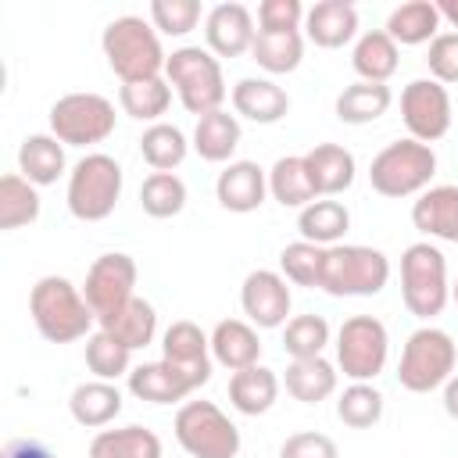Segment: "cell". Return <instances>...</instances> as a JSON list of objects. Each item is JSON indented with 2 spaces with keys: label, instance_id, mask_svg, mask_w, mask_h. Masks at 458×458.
I'll list each match as a JSON object with an SVG mask.
<instances>
[{
  "label": "cell",
  "instance_id": "13",
  "mask_svg": "<svg viewBox=\"0 0 458 458\" xmlns=\"http://www.w3.org/2000/svg\"><path fill=\"white\" fill-rule=\"evenodd\" d=\"M136 261L122 250H111V254H100L89 272H86V286H82V297L86 304L93 308L97 318H107L114 315L118 308H125L132 297H136Z\"/></svg>",
  "mask_w": 458,
  "mask_h": 458
},
{
  "label": "cell",
  "instance_id": "52",
  "mask_svg": "<svg viewBox=\"0 0 458 458\" xmlns=\"http://www.w3.org/2000/svg\"><path fill=\"white\" fill-rule=\"evenodd\" d=\"M451 301L458 304V279H454V286H451Z\"/></svg>",
  "mask_w": 458,
  "mask_h": 458
},
{
  "label": "cell",
  "instance_id": "33",
  "mask_svg": "<svg viewBox=\"0 0 458 458\" xmlns=\"http://www.w3.org/2000/svg\"><path fill=\"white\" fill-rule=\"evenodd\" d=\"M97 329H107L114 340H122L129 351H140L147 344H154L157 336V311L150 301L132 297L125 308H118L107 318H97Z\"/></svg>",
  "mask_w": 458,
  "mask_h": 458
},
{
  "label": "cell",
  "instance_id": "11",
  "mask_svg": "<svg viewBox=\"0 0 458 458\" xmlns=\"http://www.w3.org/2000/svg\"><path fill=\"white\" fill-rule=\"evenodd\" d=\"M114 132V104L100 93H64L50 104V136L64 147H93Z\"/></svg>",
  "mask_w": 458,
  "mask_h": 458
},
{
  "label": "cell",
  "instance_id": "10",
  "mask_svg": "<svg viewBox=\"0 0 458 458\" xmlns=\"http://www.w3.org/2000/svg\"><path fill=\"white\" fill-rule=\"evenodd\" d=\"M390 358L386 326L376 315H351L336 329V369L351 383H372Z\"/></svg>",
  "mask_w": 458,
  "mask_h": 458
},
{
  "label": "cell",
  "instance_id": "48",
  "mask_svg": "<svg viewBox=\"0 0 458 458\" xmlns=\"http://www.w3.org/2000/svg\"><path fill=\"white\" fill-rule=\"evenodd\" d=\"M279 458H340V451H336L333 437L304 429V433H290L279 444Z\"/></svg>",
  "mask_w": 458,
  "mask_h": 458
},
{
  "label": "cell",
  "instance_id": "27",
  "mask_svg": "<svg viewBox=\"0 0 458 458\" xmlns=\"http://www.w3.org/2000/svg\"><path fill=\"white\" fill-rule=\"evenodd\" d=\"M240 136H243V132H240V118L229 114L225 107H218V111H208V114L197 118L190 147H193L204 161L222 165V161H229V157L236 154Z\"/></svg>",
  "mask_w": 458,
  "mask_h": 458
},
{
  "label": "cell",
  "instance_id": "46",
  "mask_svg": "<svg viewBox=\"0 0 458 458\" xmlns=\"http://www.w3.org/2000/svg\"><path fill=\"white\" fill-rule=\"evenodd\" d=\"M301 0H261L258 7V32H301L304 25Z\"/></svg>",
  "mask_w": 458,
  "mask_h": 458
},
{
  "label": "cell",
  "instance_id": "26",
  "mask_svg": "<svg viewBox=\"0 0 458 458\" xmlns=\"http://www.w3.org/2000/svg\"><path fill=\"white\" fill-rule=\"evenodd\" d=\"M68 161H64V143L50 132H32L21 140L18 147V172L32 182V186H50L64 175Z\"/></svg>",
  "mask_w": 458,
  "mask_h": 458
},
{
  "label": "cell",
  "instance_id": "17",
  "mask_svg": "<svg viewBox=\"0 0 458 458\" xmlns=\"http://www.w3.org/2000/svg\"><path fill=\"white\" fill-rule=\"evenodd\" d=\"M215 197L225 211L250 215L268 197V172L258 161H229L215 179Z\"/></svg>",
  "mask_w": 458,
  "mask_h": 458
},
{
  "label": "cell",
  "instance_id": "31",
  "mask_svg": "<svg viewBox=\"0 0 458 458\" xmlns=\"http://www.w3.org/2000/svg\"><path fill=\"white\" fill-rule=\"evenodd\" d=\"M297 229H301V240H308V243L336 247L344 240V233L351 229V211L333 197H318L297 211Z\"/></svg>",
  "mask_w": 458,
  "mask_h": 458
},
{
  "label": "cell",
  "instance_id": "35",
  "mask_svg": "<svg viewBox=\"0 0 458 458\" xmlns=\"http://www.w3.org/2000/svg\"><path fill=\"white\" fill-rule=\"evenodd\" d=\"M394 104V93L386 82H351L340 89L336 97V118L347 125H369L376 118H383Z\"/></svg>",
  "mask_w": 458,
  "mask_h": 458
},
{
  "label": "cell",
  "instance_id": "43",
  "mask_svg": "<svg viewBox=\"0 0 458 458\" xmlns=\"http://www.w3.org/2000/svg\"><path fill=\"white\" fill-rule=\"evenodd\" d=\"M322 261H326V247L308 243V240L286 243L279 250V272L293 286H318L322 283Z\"/></svg>",
  "mask_w": 458,
  "mask_h": 458
},
{
  "label": "cell",
  "instance_id": "12",
  "mask_svg": "<svg viewBox=\"0 0 458 458\" xmlns=\"http://www.w3.org/2000/svg\"><path fill=\"white\" fill-rule=\"evenodd\" d=\"M401 118L411 140L437 143L451 129V93L437 79H411L401 89Z\"/></svg>",
  "mask_w": 458,
  "mask_h": 458
},
{
  "label": "cell",
  "instance_id": "23",
  "mask_svg": "<svg viewBox=\"0 0 458 458\" xmlns=\"http://www.w3.org/2000/svg\"><path fill=\"white\" fill-rule=\"evenodd\" d=\"M304 165L311 172V182L318 190V197H340L344 190H351L354 182V154L340 143H315L308 154H304Z\"/></svg>",
  "mask_w": 458,
  "mask_h": 458
},
{
  "label": "cell",
  "instance_id": "20",
  "mask_svg": "<svg viewBox=\"0 0 458 458\" xmlns=\"http://www.w3.org/2000/svg\"><path fill=\"white\" fill-rule=\"evenodd\" d=\"M304 36L322 50H336V47L351 43L358 36L354 4H347V0H318L304 14Z\"/></svg>",
  "mask_w": 458,
  "mask_h": 458
},
{
  "label": "cell",
  "instance_id": "21",
  "mask_svg": "<svg viewBox=\"0 0 458 458\" xmlns=\"http://www.w3.org/2000/svg\"><path fill=\"white\" fill-rule=\"evenodd\" d=\"M211 358L218 365H225L229 372H240V369H250V365H261V336H258V326H250L247 318H222L215 329H211Z\"/></svg>",
  "mask_w": 458,
  "mask_h": 458
},
{
  "label": "cell",
  "instance_id": "15",
  "mask_svg": "<svg viewBox=\"0 0 458 458\" xmlns=\"http://www.w3.org/2000/svg\"><path fill=\"white\" fill-rule=\"evenodd\" d=\"M161 358L179 369L197 390L211 379V336L190 318H179L161 333Z\"/></svg>",
  "mask_w": 458,
  "mask_h": 458
},
{
  "label": "cell",
  "instance_id": "37",
  "mask_svg": "<svg viewBox=\"0 0 458 458\" xmlns=\"http://www.w3.org/2000/svg\"><path fill=\"white\" fill-rule=\"evenodd\" d=\"M168 104H172V86H168L165 75L140 79V82H122V89H118V107L136 122H150V125L161 122Z\"/></svg>",
  "mask_w": 458,
  "mask_h": 458
},
{
  "label": "cell",
  "instance_id": "2",
  "mask_svg": "<svg viewBox=\"0 0 458 458\" xmlns=\"http://www.w3.org/2000/svg\"><path fill=\"white\" fill-rule=\"evenodd\" d=\"M100 47H104V57H107V68L122 79V82H140V79H157L165 75V47H161V32L140 18V14H122V18H111L104 25V36H100Z\"/></svg>",
  "mask_w": 458,
  "mask_h": 458
},
{
  "label": "cell",
  "instance_id": "39",
  "mask_svg": "<svg viewBox=\"0 0 458 458\" xmlns=\"http://www.w3.org/2000/svg\"><path fill=\"white\" fill-rule=\"evenodd\" d=\"M250 57L268 75H286L304 57V36L301 32H258L254 47H250Z\"/></svg>",
  "mask_w": 458,
  "mask_h": 458
},
{
  "label": "cell",
  "instance_id": "28",
  "mask_svg": "<svg viewBox=\"0 0 458 458\" xmlns=\"http://www.w3.org/2000/svg\"><path fill=\"white\" fill-rule=\"evenodd\" d=\"M336 365L326 358H293L286 365V394L301 404H322L326 397L336 394Z\"/></svg>",
  "mask_w": 458,
  "mask_h": 458
},
{
  "label": "cell",
  "instance_id": "44",
  "mask_svg": "<svg viewBox=\"0 0 458 458\" xmlns=\"http://www.w3.org/2000/svg\"><path fill=\"white\" fill-rule=\"evenodd\" d=\"M329 344V322L322 315H293L283 329V351L290 358H322Z\"/></svg>",
  "mask_w": 458,
  "mask_h": 458
},
{
  "label": "cell",
  "instance_id": "14",
  "mask_svg": "<svg viewBox=\"0 0 458 458\" xmlns=\"http://www.w3.org/2000/svg\"><path fill=\"white\" fill-rule=\"evenodd\" d=\"M240 308L247 315L250 326L258 329H279L286 326L290 318V308H293V293L283 279V272H272V268H254L247 272L243 286H240Z\"/></svg>",
  "mask_w": 458,
  "mask_h": 458
},
{
  "label": "cell",
  "instance_id": "7",
  "mask_svg": "<svg viewBox=\"0 0 458 458\" xmlns=\"http://www.w3.org/2000/svg\"><path fill=\"white\" fill-rule=\"evenodd\" d=\"M122 197V165L111 154H86L68 172V211L79 222H104Z\"/></svg>",
  "mask_w": 458,
  "mask_h": 458
},
{
  "label": "cell",
  "instance_id": "29",
  "mask_svg": "<svg viewBox=\"0 0 458 458\" xmlns=\"http://www.w3.org/2000/svg\"><path fill=\"white\" fill-rule=\"evenodd\" d=\"M401 64V47L383 32V29H369L358 36L354 50H351V68L358 72L361 82H386Z\"/></svg>",
  "mask_w": 458,
  "mask_h": 458
},
{
  "label": "cell",
  "instance_id": "18",
  "mask_svg": "<svg viewBox=\"0 0 458 458\" xmlns=\"http://www.w3.org/2000/svg\"><path fill=\"white\" fill-rule=\"evenodd\" d=\"M411 225L429 240L458 243V186L440 182L422 190L411 204Z\"/></svg>",
  "mask_w": 458,
  "mask_h": 458
},
{
  "label": "cell",
  "instance_id": "38",
  "mask_svg": "<svg viewBox=\"0 0 458 458\" xmlns=\"http://www.w3.org/2000/svg\"><path fill=\"white\" fill-rule=\"evenodd\" d=\"M140 154L143 161L154 168V172H172L186 161L190 154V143H186V132L179 125H168V122H154L143 129L140 136Z\"/></svg>",
  "mask_w": 458,
  "mask_h": 458
},
{
  "label": "cell",
  "instance_id": "51",
  "mask_svg": "<svg viewBox=\"0 0 458 458\" xmlns=\"http://www.w3.org/2000/svg\"><path fill=\"white\" fill-rule=\"evenodd\" d=\"M437 11H440V21H447L451 29H458V0H440Z\"/></svg>",
  "mask_w": 458,
  "mask_h": 458
},
{
  "label": "cell",
  "instance_id": "34",
  "mask_svg": "<svg viewBox=\"0 0 458 458\" xmlns=\"http://www.w3.org/2000/svg\"><path fill=\"white\" fill-rule=\"evenodd\" d=\"M86 458H161V437L147 426L100 429L89 440Z\"/></svg>",
  "mask_w": 458,
  "mask_h": 458
},
{
  "label": "cell",
  "instance_id": "40",
  "mask_svg": "<svg viewBox=\"0 0 458 458\" xmlns=\"http://www.w3.org/2000/svg\"><path fill=\"white\" fill-rule=\"evenodd\" d=\"M86 365H89V372L97 379L114 383L118 376L132 372V351L122 340H114L107 329H93L86 336Z\"/></svg>",
  "mask_w": 458,
  "mask_h": 458
},
{
  "label": "cell",
  "instance_id": "24",
  "mask_svg": "<svg viewBox=\"0 0 458 458\" xmlns=\"http://www.w3.org/2000/svg\"><path fill=\"white\" fill-rule=\"evenodd\" d=\"M383 32L397 43V47H419V43H433L440 36V11L433 0H408L397 4L386 14Z\"/></svg>",
  "mask_w": 458,
  "mask_h": 458
},
{
  "label": "cell",
  "instance_id": "25",
  "mask_svg": "<svg viewBox=\"0 0 458 458\" xmlns=\"http://www.w3.org/2000/svg\"><path fill=\"white\" fill-rule=\"evenodd\" d=\"M68 411L79 426L86 429H104L118 419L122 411V390L107 379H89V383H79L68 397Z\"/></svg>",
  "mask_w": 458,
  "mask_h": 458
},
{
  "label": "cell",
  "instance_id": "1",
  "mask_svg": "<svg viewBox=\"0 0 458 458\" xmlns=\"http://www.w3.org/2000/svg\"><path fill=\"white\" fill-rule=\"evenodd\" d=\"M29 315L36 333L47 344H75L93 333V308L86 304L82 290L64 276H43L29 290Z\"/></svg>",
  "mask_w": 458,
  "mask_h": 458
},
{
  "label": "cell",
  "instance_id": "3",
  "mask_svg": "<svg viewBox=\"0 0 458 458\" xmlns=\"http://www.w3.org/2000/svg\"><path fill=\"white\" fill-rule=\"evenodd\" d=\"M165 79L175 89L179 104L190 114H208L218 111L229 97L225 89V75H222V61L208 50V47H179L168 54L165 61Z\"/></svg>",
  "mask_w": 458,
  "mask_h": 458
},
{
  "label": "cell",
  "instance_id": "9",
  "mask_svg": "<svg viewBox=\"0 0 458 458\" xmlns=\"http://www.w3.org/2000/svg\"><path fill=\"white\" fill-rule=\"evenodd\" d=\"M172 433L190 458H236L240 429L215 401H182Z\"/></svg>",
  "mask_w": 458,
  "mask_h": 458
},
{
  "label": "cell",
  "instance_id": "45",
  "mask_svg": "<svg viewBox=\"0 0 458 458\" xmlns=\"http://www.w3.org/2000/svg\"><path fill=\"white\" fill-rule=\"evenodd\" d=\"M204 7L200 0H154L150 4V25L161 32V36H190L200 21Z\"/></svg>",
  "mask_w": 458,
  "mask_h": 458
},
{
  "label": "cell",
  "instance_id": "30",
  "mask_svg": "<svg viewBox=\"0 0 458 458\" xmlns=\"http://www.w3.org/2000/svg\"><path fill=\"white\" fill-rule=\"evenodd\" d=\"M279 397V376L265 365H250L229 376V404L240 415H265Z\"/></svg>",
  "mask_w": 458,
  "mask_h": 458
},
{
  "label": "cell",
  "instance_id": "50",
  "mask_svg": "<svg viewBox=\"0 0 458 458\" xmlns=\"http://www.w3.org/2000/svg\"><path fill=\"white\" fill-rule=\"evenodd\" d=\"M444 411L458 422V376H451V379L444 383Z\"/></svg>",
  "mask_w": 458,
  "mask_h": 458
},
{
  "label": "cell",
  "instance_id": "47",
  "mask_svg": "<svg viewBox=\"0 0 458 458\" xmlns=\"http://www.w3.org/2000/svg\"><path fill=\"white\" fill-rule=\"evenodd\" d=\"M426 64H429V79H437L440 86H454L458 82V32H440L426 50Z\"/></svg>",
  "mask_w": 458,
  "mask_h": 458
},
{
  "label": "cell",
  "instance_id": "49",
  "mask_svg": "<svg viewBox=\"0 0 458 458\" xmlns=\"http://www.w3.org/2000/svg\"><path fill=\"white\" fill-rule=\"evenodd\" d=\"M4 458H57L47 444H39V440H29V437H18V440H11L7 447H4Z\"/></svg>",
  "mask_w": 458,
  "mask_h": 458
},
{
  "label": "cell",
  "instance_id": "6",
  "mask_svg": "<svg viewBox=\"0 0 458 458\" xmlns=\"http://www.w3.org/2000/svg\"><path fill=\"white\" fill-rule=\"evenodd\" d=\"M390 283V258L365 243H336L326 247L322 283L329 297H372Z\"/></svg>",
  "mask_w": 458,
  "mask_h": 458
},
{
  "label": "cell",
  "instance_id": "5",
  "mask_svg": "<svg viewBox=\"0 0 458 458\" xmlns=\"http://www.w3.org/2000/svg\"><path fill=\"white\" fill-rule=\"evenodd\" d=\"M437 175V154L429 143L419 140H394L386 143L372 165H369V182L379 197L401 200V197H419L422 190H429Z\"/></svg>",
  "mask_w": 458,
  "mask_h": 458
},
{
  "label": "cell",
  "instance_id": "41",
  "mask_svg": "<svg viewBox=\"0 0 458 458\" xmlns=\"http://www.w3.org/2000/svg\"><path fill=\"white\" fill-rule=\"evenodd\" d=\"M140 208L150 218H172L186 208V182L175 172H150L140 186Z\"/></svg>",
  "mask_w": 458,
  "mask_h": 458
},
{
  "label": "cell",
  "instance_id": "42",
  "mask_svg": "<svg viewBox=\"0 0 458 458\" xmlns=\"http://www.w3.org/2000/svg\"><path fill=\"white\" fill-rule=\"evenodd\" d=\"M336 419L351 429H372L383 419V394L372 383H351L336 397Z\"/></svg>",
  "mask_w": 458,
  "mask_h": 458
},
{
  "label": "cell",
  "instance_id": "4",
  "mask_svg": "<svg viewBox=\"0 0 458 458\" xmlns=\"http://www.w3.org/2000/svg\"><path fill=\"white\" fill-rule=\"evenodd\" d=\"M401 301L422 322L437 318L447 308V301H451L447 258L433 240H419V243L404 247V254H401Z\"/></svg>",
  "mask_w": 458,
  "mask_h": 458
},
{
  "label": "cell",
  "instance_id": "36",
  "mask_svg": "<svg viewBox=\"0 0 458 458\" xmlns=\"http://www.w3.org/2000/svg\"><path fill=\"white\" fill-rule=\"evenodd\" d=\"M39 186H32L21 172H7L0 179V229H21L39 218Z\"/></svg>",
  "mask_w": 458,
  "mask_h": 458
},
{
  "label": "cell",
  "instance_id": "8",
  "mask_svg": "<svg viewBox=\"0 0 458 458\" xmlns=\"http://www.w3.org/2000/svg\"><path fill=\"white\" fill-rule=\"evenodd\" d=\"M454 361H458V347L451 333L437 326H419L404 340V351L397 361V383L411 394H429L454 376Z\"/></svg>",
  "mask_w": 458,
  "mask_h": 458
},
{
  "label": "cell",
  "instance_id": "16",
  "mask_svg": "<svg viewBox=\"0 0 458 458\" xmlns=\"http://www.w3.org/2000/svg\"><path fill=\"white\" fill-rule=\"evenodd\" d=\"M254 14L243 4H215L204 14V39L215 57H240L254 47Z\"/></svg>",
  "mask_w": 458,
  "mask_h": 458
},
{
  "label": "cell",
  "instance_id": "32",
  "mask_svg": "<svg viewBox=\"0 0 458 458\" xmlns=\"http://www.w3.org/2000/svg\"><path fill=\"white\" fill-rule=\"evenodd\" d=\"M268 193L283 208H297V211L308 208L311 200H318V190L304 165V154H286L268 168Z\"/></svg>",
  "mask_w": 458,
  "mask_h": 458
},
{
  "label": "cell",
  "instance_id": "22",
  "mask_svg": "<svg viewBox=\"0 0 458 458\" xmlns=\"http://www.w3.org/2000/svg\"><path fill=\"white\" fill-rule=\"evenodd\" d=\"M197 386L179 372L172 369L165 358L161 361H143L129 372V394L147 401V404H179L193 394Z\"/></svg>",
  "mask_w": 458,
  "mask_h": 458
},
{
  "label": "cell",
  "instance_id": "19",
  "mask_svg": "<svg viewBox=\"0 0 458 458\" xmlns=\"http://www.w3.org/2000/svg\"><path fill=\"white\" fill-rule=\"evenodd\" d=\"M229 100H233V111H236L240 118L258 122V125H276V122H283L286 111H290L286 89H283L279 82H272V79H254V75H250V79H240V82L233 86Z\"/></svg>",
  "mask_w": 458,
  "mask_h": 458
}]
</instances>
